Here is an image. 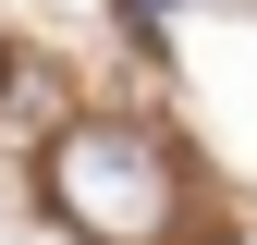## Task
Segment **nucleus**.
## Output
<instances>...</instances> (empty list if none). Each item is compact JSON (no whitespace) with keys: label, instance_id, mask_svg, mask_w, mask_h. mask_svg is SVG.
Listing matches in <instances>:
<instances>
[{"label":"nucleus","instance_id":"f257e3e1","mask_svg":"<svg viewBox=\"0 0 257 245\" xmlns=\"http://www.w3.org/2000/svg\"><path fill=\"white\" fill-rule=\"evenodd\" d=\"M49 196H61V221H86L98 245H159L184 184H172V160H159L135 122H74L49 147Z\"/></svg>","mask_w":257,"mask_h":245}]
</instances>
